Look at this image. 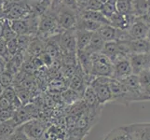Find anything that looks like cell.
Segmentation results:
<instances>
[{
	"instance_id": "cell-31",
	"label": "cell",
	"mask_w": 150,
	"mask_h": 140,
	"mask_svg": "<svg viewBox=\"0 0 150 140\" xmlns=\"http://www.w3.org/2000/svg\"><path fill=\"white\" fill-rule=\"evenodd\" d=\"M101 12L105 15V16L109 20L114 14H116L117 12V8H116V4L110 3V2H106L103 4V6L101 9Z\"/></svg>"
},
{
	"instance_id": "cell-24",
	"label": "cell",
	"mask_w": 150,
	"mask_h": 140,
	"mask_svg": "<svg viewBox=\"0 0 150 140\" xmlns=\"http://www.w3.org/2000/svg\"><path fill=\"white\" fill-rule=\"evenodd\" d=\"M105 140H133V139L130 132L128 131V129L123 127L112 131Z\"/></svg>"
},
{
	"instance_id": "cell-47",
	"label": "cell",
	"mask_w": 150,
	"mask_h": 140,
	"mask_svg": "<svg viewBox=\"0 0 150 140\" xmlns=\"http://www.w3.org/2000/svg\"><path fill=\"white\" fill-rule=\"evenodd\" d=\"M117 1V0H108V2H110V3H114V4H116V2Z\"/></svg>"
},
{
	"instance_id": "cell-39",
	"label": "cell",
	"mask_w": 150,
	"mask_h": 140,
	"mask_svg": "<svg viewBox=\"0 0 150 140\" xmlns=\"http://www.w3.org/2000/svg\"><path fill=\"white\" fill-rule=\"evenodd\" d=\"M8 108H12L11 104L9 103L7 98H5L2 95H0V110L8 109Z\"/></svg>"
},
{
	"instance_id": "cell-42",
	"label": "cell",
	"mask_w": 150,
	"mask_h": 140,
	"mask_svg": "<svg viewBox=\"0 0 150 140\" xmlns=\"http://www.w3.org/2000/svg\"><path fill=\"white\" fill-rule=\"evenodd\" d=\"M0 19H5V2L0 0Z\"/></svg>"
},
{
	"instance_id": "cell-1",
	"label": "cell",
	"mask_w": 150,
	"mask_h": 140,
	"mask_svg": "<svg viewBox=\"0 0 150 140\" xmlns=\"http://www.w3.org/2000/svg\"><path fill=\"white\" fill-rule=\"evenodd\" d=\"M93 77H113L114 64L112 60L102 53L91 54Z\"/></svg>"
},
{
	"instance_id": "cell-9",
	"label": "cell",
	"mask_w": 150,
	"mask_h": 140,
	"mask_svg": "<svg viewBox=\"0 0 150 140\" xmlns=\"http://www.w3.org/2000/svg\"><path fill=\"white\" fill-rule=\"evenodd\" d=\"M132 67V73L138 75L143 70L150 67V53H136L129 56Z\"/></svg>"
},
{
	"instance_id": "cell-32",
	"label": "cell",
	"mask_w": 150,
	"mask_h": 140,
	"mask_svg": "<svg viewBox=\"0 0 150 140\" xmlns=\"http://www.w3.org/2000/svg\"><path fill=\"white\" fill-rule=\"evenodd\" d=\"M13 81H14V75L8 70H6L4 73L0 75V83H1V85L4 88L11 86Z\"/></svg>"
},
{
	"instance_id": "cell-29",
	"label": "cell",
	"mask_w": 150,
	"mask_h": 140,
	"mask_svg": "<svg viewBox=\"0 0 150 140\" xmlns=\"http://www.w3.org/2000/svg\"><path fill=\"white\" fill-rule=\"evenodd\" d=\"M15 90H16L17 96L20 99L21 103L23 104V106H26L31 100V92H30V91L24 89V88L21 87V86H17L16 88H15Z\"/></svg>"
},
{
	"instance_id": "cell-19",
	"label": "cell",
	"mask_w": 150,
	"mask_h": 140,
	"mask_svg": "<svg viewBox=\"0 0 150 140\" xmlns=\"http://www.w3.org/2000/svg\"><path fill=\"white\" fill-rule=\"evenodd\" d=\"M109 87L113 95V99L120 100L121 98H125L127 95V91L120 80L111 77L109 81Z\"/></svg>"
},
{
	"instance_id": "cell-37",
	"label": "cell",
	"mask_w": 150,
	"mask_h": 140,
	"mask_svg": "<svg viewBox=\"0 0 150 140\" xmlns=\"http://www.w3.org/2000/svg\"><path fill=\"white\" fill-rule=\"evenodd\" d=\"M103 6V3H102L100 0H89V2H88V5L85 9L101 11Z\"/></svg>"
},
{
	"instance_id": "cell-7",
	"label": "cell",
	"mask_w": 150,
	"mask_h": 140,
	"mask_svg": "<svg viewBox=\"0 0 150 140\" xmlns=\"http://www.w3.org/2000/svg\"><path fill=\"white\" fill-rule=\"evenodd\" d=\"M31 140H38L46 132L45 124L37 119H32L20 126Z\"/></svg>"
},
{
	"instance_id": "cell-40",
	"label": "cell",
	"mask_w": 150,
	"mask_h": 140,
	"mask_svg": "<svg viewBox=\"0 0 150 140\" xmlns=\"http://www.w3.org/2000/svg\"><path fill=\"white\" fill-rule=\"evenodd\" d=\"M7 65H8V61L2 58V57H0V75L7 70Z\"/></svg>"
},
{
	"instance_id": "cell-36",
	"label": "cell",
	"mask_w": 150,
	"mask_h": 140,
	"mask_svg": "<svg viewBox=\"0 0 150 140\" xmlns=\"http://www.w3.org/2000/svg\"><path fill=\"white\" fill-rule=\"evenodd\" d=\"M15 109L13 108H8V109H2L0 110V123L11 120L14 115Z\"/></svg>"
},
{
	"instance_id": "cell-21",
	"label": "cell",
	"mask_w": 150,
	"mask_h": 140,
	"mask_svg": "<svg viewBox=\"0 0 150 140\" xmlns=\"http://www.w3.org/2000/svg\"><path fill=\"white\" fill-rule=\"evenodd\" d=\"M98 34L101 36L105 42L109 41H116L117 37V28L112 26L111 24H103L97 31Z\"/></svg>"
},
{
	"instance_id": "cell-30",
	"label": "cell",
	"mask_w": 150,
	"mask_h": 140,
	"mask_svg": "<svg viewBox=\"0 0 150 140\" xmlns=\"http://www.w3.org/2000/svg\"><path fill=\"white\" fill-rule=\"evenodd\" d=\"M62 96H63V99L66 104H73L79 99V93L70 89V88L64 92Z\"/></svg>"
},
{
	"instance_id": "cell-14",
	"label": "cell",
	"mask_w": 150,
	"mask_h": 140,
	"mask_svg": "<svg viewBox=\"0 0 150 140\" xmlns=\"http://www.w3.org/2000/svg\"><path fill=\"white\" fill-rule=\"evenodd\" d=\"M131 54L150 53V43L146 38L133 39L129 42Z\"/></svg>"
},
{
	"instance_id": "cell-51",
	"label": "cell",
	"mask_w": 150,
	"mask_h": 140,
	"mask_svg": "<svg viewBox=\"0 0 150 140\" xmlns=\"http://www.w3.org/2000/svg\"><path fill=\"white\" fill-rule=\"evenodd\" d=\"M38 140H39V139H38Z\"/></svg>"
},
{
	"instance_id": "cell-44",
	"label": "cell",
	"mask_w": 150,
	"mask_h": 140,
	"mask_svg": "<svg viewBox=\"0 0 150 140\" xmlns=\"http://www.w3.org/2000/svg\"><path fill=\"white\" fill-rule=\"evenodd\" d=\"M3 37V19H0V38Z\"/></svg>"
},
{
	"instance_id": "cell-25",
	"label": "cell",
	"mask_w": 150,
	"mask_h": 140,
	"mask_svg": "<svg viewBox=\"0 0 150 140\" xmlns=\"http://www.w3.org/2000/svg\"><path fill=\"white\" fill-rule=\"evenodd\" d=\"M17 126L15 125L12 120H9L7 122H4L0 123V139L8 138L15 130Z\"/></svg>"
},
{
	"instance_id": "cell-15",
	"label": "cell",
	"mask_w": 150,
	"mask_h": 140,
	"mask_svg": "<svg viewBox=\"0 0 150 140\" xmlns=\"http://www.w3.org/2000/svg\"><path fill=\"white\" fill-rule=\"evenodd\" d=\"M82 100H83L84 105L90 108H93L101 105L94 89L90 84L85 88L83 93H82Z\"/></svg>"
},
{
	"instance_id": "cell-4",
	"label": "cell",
	"mask_w": 150,
	"mask_h": 140,
	"mask_svg": "<svg viewBox=\"0 0 150 140\" xmlns=\"http://www.w3.org/2000/svg\"><path fill=\"white\" fill-rule=\"evenodd\" d=\"M60 48L62 55H75L77 53L76 29L64 30L60 34Z\"/></svg>"
},
{
	"instance_id": "cell-5",
	"label": "cell",
	"mask_w": 150,
	"mask_h": 140,
	"mask_svg": "<svg viewBox=\"0 0 150 140\" xmlns=\"http://www.w3.org/2000/svg\"><path fill=\"white\" fill-rule=\"evenodd\" d=\"M57 16H58L60 28L64 31L76 27L77 19H79V12L66 8L63 5V7L60 9L58 13H57Z\"/></svg>"
},
{
	"instance_id": "cell-46",
	"label": "cell",
	"mask_w": 150,
	"mask_h": 140,
	"mask_svg": "<svg viewBox=\"0 0 150 140\" xmlns=\"http://www.w3.org/2000/svg\"><path fill=\"white\" fill-rule=\"evenodd\" d=\"M146 39L149 41V43H150V28H149V31H148V35H147V38H146Z\"/></svg>"
},
{
	"instance_id": "cell-49",
	"label": "cell",
	"mask_w": 150,
	"mask_h": 140,
	"mask_svg": "<svg viewBox=\"0 0 150 140\" xmlns=\"http://www.w3.org/2000/svg\"><path fill=\"white\" fill-rule=\"evenodd\" d=\"M0 140H8V138H2V139H0Z\"/></svg>"
},
{
	"instance_id": "cell-18",
	"label": "cell",
	"mask_w": 150,
	"mask_h": 140,
	"mask_svg": "<svg viewBox=\"0 0 150 140\" xmlns=\"http://www.w3.org/2000/svg\"><path fill=\"white\" fill-rule=\"evenodd\" d=\"M105 43V42L101 38V36L98 34V32H95L93 36H92L90 44L88 45V47L84 50H86L87 53H89L90 54H95V53H102Z\"/></svg>"
},
{
	"instance_id": "cell-23",
	"label": "cell",
	"mask_w": 150,
	"mask_h": 140,
	"mask_svg": "<svg viewBox=\"0 0 150 140\" xmlns=\"http://www.w3.org/2000/svg\"><path fill=\"white\" fill-rule=\"evenodd\" d=\"M140 127L138 125L134 126L135 130L132 128L128 127V131L131 134H135L137 140H150V124H140Z\"/></svg>"
},
{
	"instance_id": "cell-8",
	"label": "cell",
	"mask_w": 150,
	"mask_h": 140,
	"mask_svg": "<svg viewBox=\"0 0 150 140\" xmlns=\"http://www.w3.org/2000/svg\"><path fill=\"white\" fill-rule=\"evenodd\" d=\"M114 64V71L113 77L114 79L122 80L126 79L127 77L133 74L132 73V67L131 65V62L129 57H121L117 60L113 62Z\"/></svg>"
},
{
	"instance_id": "cell-48",
	"label": "cell",
	"mask_w": 150,
	"mask_h": 140,
	"mask_svg": "<svg viewBox=\"0 0 150 140\" xmlns=\"http://www.w3.org/2000/svg\"><path fill=\"white\" fill-rule=\"evenodd\" d=\"M100 1H101L102 3H103V4H105V3L108 2V0H100Z\"/></svg>"
},
{
	"instance_id": "cell-6",
	"label": "cell",
	"mask_w": 150,
	"mask_h": 140,
	"mask_svg": "<svg viewBox=\"0 0 150 140\" xmlns=\"http://www.w3.org/2000/svg\"><path fill=\"white\" fill-rule=\"evenodd\" d=\"M59 28L60 26L58 22V16H57L56 13L51 12L40 15L38 31L42 35L53 34Z\"/></svg>"
},
{
	"instance_id": "cell-20",
	"label": "cell",
	"mask_w": 150,
	"mask_h": 140,
	"mask_svg": "<svg viewBox=\"0 0 150 140\" xmlns=\"http://www.w3.org/2000/svg\"><path fill=\"white\" fill-rule=\"evenodd\" d=\"M102 25H103L102 23L94 22V21H91V20H87V19L79 17L75 28L77 30H83V31H88V32L95 33L99 30V28Z\"/></svg>"
},
{
	"instance_id": "cell-28",
	"label": "cell",
	"mask_w": 150,
	"mask_h": 140,
	"mask_svg": "<svg viewBox=\"0 0 150 140\" xmlns=\"http://www.w3.org/2000/svg\"><path fill=\"white\" fill-rule=\"evenodd\" d=\"M28 49L30 53H32V54H34L35 56H39L45 51V45L39 39H32Z\"/></svg>"
},
{
	"instance_id": "cell-13",
	"label": "cell",
	"mask_w": 150,
	"mask_h": 140,
	"mask_svg": "<svg viewBox=\"0 0 150 140\" xmlns=\"http://www.w3.org/2000/svg\"><path fill=\"white\" fill-rule=\"evenodd\" d=\"M79 17L94 21V22L100 23L102 24H110L109 20H108L105 15L101 11H97V10H89V9H83L80 10L79 12Z\"/></svg>"
},
{
	"instance_id": "cell-17",
	"label": "cell",
	"mask_w": 150,
	"mask_h": 140,
	"mask_svg": "<svg viewBox=\"0 0 150 140\" xmlns=\"http://www.w3.org/2000/svg\"><path fill=\"white\" fill-rule=\"evenodd\" d=\"M132 15L136 18H142L150 9V0H132Z\"/></svg>"
},
{
	"instance_id": "cell-26",
	"label": "cell",
	"mask_w": 150,
	"mask_h": 140,
	"mask_svg": "<svg viewBox=\"0 0 150 140\" xmlns=\"http://www.w3.org/2000/svg\"><path fill=\"white\" fill-rule=\"evenodd\" d=\"M116 8L118 13L123 15H132V0H117Z\"/></svg>"
},
{
	"instance_id": "cell-43",
	"label": "cell",
	"mask_w": 150,
	"mask_h": 140,
	"mask_svg": "<svg viewBox=\"0 0 150 140\" xmlns=\"http://www.w3.org/2000/svg\"><path fill=\"white\" fill-rule=\"evenodd\" d=\"M144 23H146L149 26H150V9H148V11L144 15V16L141 18Z\"/></svg>"
},
{
	"instance_id": "cell-50",
	"label": "cell",
	"mask_w": 150,
	"mask_h": 140,
	"mask_svg": "<svg viewBox=\"0 0 150 140\" xmlns=\"http://www.w3.org/2000/svg\"><path fill=\"white\" fill-rule=\"evenodd\" d=\"M53 140H62L61 138H55V139H53Z\"/></svg>"
},
{
	"instance_id": "cell-16",
	"label": "cell",
	"mask_w": 150,
	"mask_h": 140,
	"mask_svg": "<svg viewBox=\"0 0 150 140\" xmlns=\"http://www.w3.org/2000/svg\"><path fill=\"white\" fill-rule=\"evenodd\" d=\"M76 29V28H75ZM94 33L88 32L83 30L76 29V49L77 50H84L88 45L90 44L91 39Z\"/></svg>"
},
{
	"instance_id": "cell-3",
	"label": "cell",
	"mask_w": 150,
	"mask_h": 140,
	"mask_svg": "<svg viewBox=\"0 0 150 140\" xmlns=\"http://www.w3.org/2000/svg\"><path fill=\"white\" fill-rule=\"evenodd\" d=\"M11 26L18 36L29 35L37 32L38 30L39 18H23L17 20H10Z\"/></svg>"
},
{
	"instance_id": "cell-35",
	"label": "cell",
	"mask_w": 150,
	"mask_h": 140,
	"mask_svg": "<svg viewBox=\"0 0 150 140\" xmlns=\"http://www.w3.org/2000/svg\"><path fill=\"white\" fill-rule=\"evenodd\" d=\"M0 57H2L8 62L11 59L7 47V40L4 39L3 38H0Z\"/></svg>"
},
{
	"instance_id": "cell-2",
	"label": "cell",
	"mask_w": 150,
	"mask_h": 140,
	"mask_svg": "<svg viewBox=\"0 0 150 140\" xmlns=\"http://www.w3.org/2000/svg\"><path fill=\"white\" fill-rule=\"evenodd\" d=\"M110 79V77H95L90 83L94 89L101 105L113 100V95L109 87Z\"/></svg>"
},
{
	"instance_id": "cell-11",
	"label": "cell",
	"mask_w": 150,
	"mask_h": 140,
	"mask_svg": "<svg viewBox=\"0 0 150 140\" xmlns=\"http://www.w3.org/2000/svg\"><path fill=\"white\" fill-rule=\"evenodd\" d=\"M27 14L26 8L23 4L19 2H14L9 4L8 7L5 5V19L17 20L23 19L24 15Z\"/></svg>"
},
{
	"instance_id": "cell-45",
	"label": "cell",
	"mask_w": 150,
	"mask_h": 140,
	"mask_svg": "<svg viewBox=\"0 0 150 140\" xmlns=\"http://www.w3.org/2000/svg\"><path fill=\"white\" fill-rule=\"evenodd\" d=\"M4 89H5V88L1 85V83H0V95H1V93L3 92V91H4Z\"/></svg>"
},
{
	"instance_id": "cell-22",
	"label": "cell",
	"mask_w": 150,
	"mask_h": 140,
	"mask_svg": "<svg viewBox=\"0 0 150 140\" xmlns=\"http://www.w3.org/2000/svg\"><path fill=\"white\" fill-rule=\"evenodd\" d=\"M84 77H87L86 75H80L79 73H75V75L71 77L70 80V83H69V88L72 90H74L77 92L79 93H83L85 88L89 85H85V80H84Z\"/></svg>"
},
{
	"instance_id": "cell-38",
	"label": "cell",
	"mask_w": 150,
	"mask_h": 140,
	"mask_svg": "<svg viewBox=\"0 0 150 140\" xmlns=\"http://www.w3.org/2000/svg\"><path fill=\"white\" fill-rule=\"evenodd\" d=\"M63 4H64V6H65L66 8H68L70 9H73L76 12L80 11V9H79V6H77L76 0H63Z\"/></svg>"
},
{
	"instance_id": "cell-27",
	"label": "cell",
	"mask_w": 150,
	"mask_h": 140,
	"mask_svg": "<svg viewBox=\"0 0 150 140\" xmlns=\"http://www.w3.org/2000/svg\"><path fill=\"white\" fill-rule=\"evenodd\" d=\"M18 35L13 30L11 26V23L8 19H3V38L6 40H9L11 38H17Z\"/></svg>"
},
{
	"instance_id": "cell-12",
	"label": "cell",
	"mask_w": 150,
	"mask_h": 140,
	"mask_svg": "<svg viewBox=\"0 0 150 140\" xmlns=\"http://www.w3.org/2000/svg\"><path fill=\"white\" fill-rule=\"evenodd\" d=\"M33 119V109L27 106H23L15 110L14 115L11 120L17 127L23 125V123Z\"/></svg>"
},
{
	"instance_id": "cell-33",
	"label": "cell",
	"mask_w": 150,
	"mask_h": 140,
	"mask_svg": "<svg viewBox=\"0 0 150 140\" xmlns=\"http://www.w3.org/2000/svg\"><path fill=\"white\" fill-rule=\"evenodd\" d=\"M17 38L7 40V47H8V53H9L10 57H13L15 54H17L20 51Z\"/></svg>"
},
{
	"instance_id": "cell-41",
	"label": "cell",
	"mask_w": 150,
	"mask_h": 140,
	"mask_svg": "<svg viewBox=\"0 0 150 140\" xmlns=\"http://www.w3.org/2000/svg\"><path fill=\"white\" fill-rule=\"evenodd\" d=\"M76 4H77V6H79V9L83 10V9H86L89 0H76Z\"/></svg>"
},
{
	"instance_id": "cell-34",
	"label": "cell",
	"mask_w": 150,
	"mask_h": 140,
	"mask_svg": "<svg viewBox=\"0 0 150 140\" xmlns=\"http://www.w3.org/2000/svg\"><path fill=\"white\" fill-rule=\"evenodd\" d=\"M8 140H31L20 126L16 128V130L10 134L8 137Z\"/></svg>"
},
{
	"instance_id": "cell-10",
	"label": "cell",
	"mask_w": 150,
	"mask_h": 140,
	"mask_svg": "<svg viewBox=\"0 0 150 140\" xmlns=\"http://www.w3.org/2000/svg\"><path fill=\"white\" fill-rule=\"evenodd\" d=\"M150 26L141 18H137L128 29L132 39H144L147 38Z\"/></svg>"
}]
</instances>
